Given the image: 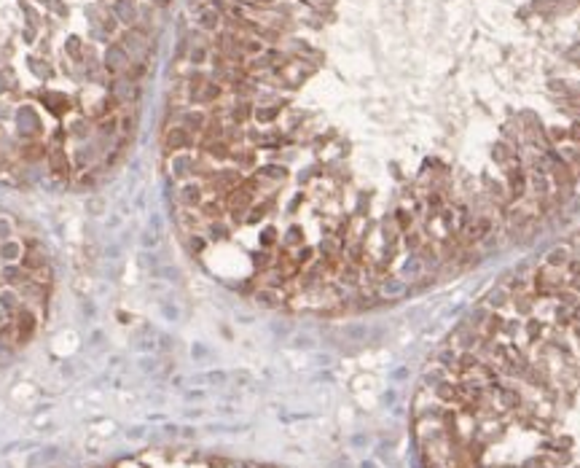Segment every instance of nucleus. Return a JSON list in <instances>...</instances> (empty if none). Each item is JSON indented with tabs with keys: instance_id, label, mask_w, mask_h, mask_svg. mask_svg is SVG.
Wrapping results in <instances>:
<instances>
[{
	"instance_id": "1",
	"label": "nucleus",
	"mask_w": 580,
	"mask_h": 468,
	"mask_svg": "<svg viewBox=\"0 0 580 468\" xmlns=\"http://www.w3.org/2000/svg\"><path fill=\"white\" fill-rule=\"evenodd\" d=\"M503 173H505V188H508V194H510L513 199H521V196L529 194V173H526L521 159L510 162Z\"/></svg>"
},
{
	"instance_id": "2",
	"label": "nucleus",
	"mask_w": 580,
	"mask_h": 468,
	"mask_svg": "<svg viewBox=\"0 0 580 468\" xmlns=\"http://www.w3.org/2000/svg\"><path fill=\"white\" fill-rule=\"evenodd\" d=\"M408 293V285H406V280L400 278H395V275H390V278H381L379 282V296L381 299H400V296H406Z\"/></svg>"
},
{
	"instance_id": "3",
	"label": "nucleus",
	"mask_w": 580,
	"mask_h": 468,
	"mask_svg": "<svg viewBox=\"0 0 580 468\" xmlns=\"http://www.w3.org/2000/svg\"><path fill=\"white\" fill-rule=\"evenodd\" d=\"M510 307L516 309L518 318H529L535 315V307H537V296L532 291H524V293H510Z\"/></svg>"
},
{
	"instance_id": "4",
	"label": "nucleus",
	"mask_w": 580,
	"mask_h": 468,
	"mask_svg": "<svg viewBox=\"0 0 580 468\" xmlns=\"http://www.w3.org/2000/svg\"><path fill=\"white\" fill-rule=\"evenodd\" d=\"M484 304L489 307V309H494V312H500L503 307H508L510 304V291H508L505 285H494L492 291H486V296H484Z\"/></svg>"
},
{
	"instance_id": "5",
	"label": "nucleus",
	"mask_w": 580,
	"mask_h": 468,
	"mask_svg": "<svg viewBox=\"0 0 580 468\" xmlns=\"http://www.w3.org/2000/svg\"><path fill=\"white\" fill-rule=\"evenodd\" d=\"M570 259H572V250L567 245H559V248H551L548 253H545L543 264L545 267H553V269H564L567 264H570Z\"/></svg>"
},
{
	"instance_id": "6",
	"label": "nucleus",
	"mask_w": 580,
	"mask_h": 468,
	"mask_svg": "<svg viewBox=\"0 0 580 468\" xmlns=\"http://www.w3.org/2000/svg\"><path fill=\"white\" fill-rule=\"evenodd\" d=\"M494 312V309H489V307H486L484 304V301H481V304H476V307H473L470 309V315H467V323H465V326H470V328H478V331H481V328H484L486 326V320H489V315Z\"/></svg>"
},
{
	"instance_id": "7",
	"label": "nucleus",
	"mask_w": 580,
	"mask_h": 468,
	"mask_svg": "<svg viewBox=\"0 0 580 468\" xmlns=\"http://www.w3.org/2000/svg\"><path fill=\"white\" fill-rule=\"evenodd\" d=\"M417 256H419V261L425 264V267H440V250L435 242H422V248L417 250Z\"/></svg>"
},
{
	"instance_id": "8",
	"label": "nucleus",
	"mask_w": 580,
	"mask_h": 468,
	"mask_svg": "<svg viewBox=\"0 0 580 468\" xmlns=\"http://www.w3.org/2000/svg\"><path fill=\"white\" fill-rule=\"evenodd\" d=\"M473 229H476V240L481 245L484 240H489V237L494 234V218L492 215H476V218H473Z\"/></svg>"
},
{
	"instance_id": "9",
	"label": "nucleus",
	"mask_w": 580,
	"mask_h": 468,
	"mask_svg": "<svg viewBox=\"0 0 580 468\" xmlns=\"http://www.w3.org/2000/svg\"><path fill=\"white\" fill-rule=\"evenodd\" d=\"M422 275H425V264H422L419 261V256L417 253H411V256H408V259L403 261V267H400V278H422Z\"/></svg>"
},
{
	"instance_id": "10",
	"label": "nucleus",
	"mask_w": 580,
	"mask_h": 468,
	"mask_svg": "<svg viewBox=\"0 0 580 468\" xmlns=\"http://www.w3.org/2000/svg\"><path fill=\"white\" fill-rule=\"evenodd\" d=\"M438 221H440V226H443L446 237L457 234V207L443 205V207H440V213H438Z\"/></svg>"
},
{
	"instance_id": "11",
	"label": "nucleus",
	"mask_w": 580,
	"mask_h": 468,
	"mask_svg": "<svg viewBox=\"0 0 580 468\" xmlns=\"http://www.w3.org/2000/svg\"><path fill=\"white\" fill-rule=\"evenodd\" d=\"M492 159L497 164H503V167H508L510 162H518V154L510 146H505V143H497V146L492 148Z\"/></svg>"
},
{
	"instance_id": "12",
	"label": "nucleus",
	"mask_w": 580,
	"mask_h": 468,
	"mask_svg": "<svg viewBox=\"0 0 580 468\" xmlns=\"http://www.w3.org/2000/svg\"><path fill=\"white\" fill-rule=\"evenodd\" d=\"M524 331H526V337H529V342L535 345V342L543 339V334H545V323L535 318V315H529V318L524 320Z\"/></svg>"
},
{
	"instance_id": "13",
	"label": "nucleus",
	"mask_w": 580,
	"mask_h": 468,
	"mask_svg": "<svg viewBox=\"0 0 580 468\" xmlns=\"http://www.w3.org/2000/svg\"><path fill=\"white\" fill-rule=\"evenodd\" d=\"M481 366V358L473 350H465V353H459V358H457V372H462V374H467V372H473V369H478Z\"/></svg>"
},
{
	"instance_id": "14",
	"label": "nucleus",
	"mask_w": 580,
	"mask_h": 468,
	"mask_svg": "<svg viewBox=\"0 0 580 468\" xmlns=\"http://www.w3.org/2000/svg\"><path fill=\"white\" fill-rule=\"evenodd\" d=\"M83 210H86L91 218H100V215H105V196H102V194L86 196V202H83Z\"/></svg>"
},
{
	"instance_id": "15",
	"label": "nucleus",
	"mask_w": 580,
	"mask_h": 468,
	"mask_svg": "<svg viewBox=\"0 0 580 468\" xmlns=\"http://www.w3.org/2000/svg\"><path fill=\"white\" fill-rule=\"evenodd\" d=\"M255 301H258L261 307H280V293H277L274 288H261V291L255 293Z\"/></svg>"
},
{
	"instance_id": "16",
	"label": "nucleus",
	"mask_w": 580,
	"mask_h": 468,
	"mask_svg": "<svg viewBox=\"0 0 580 468\" xmlns=\"http://www.w3.org/2000/svg\"><path fill=\"white\" fill-rule=\"evenodd\" d=\"M180 199L186 202V205H199L202 202V188L196 186V183H188V186H183V191H180Z\"/></svg>"
},
{
	"instance_id": "17",
	"label": "nucleus",
	"mask_w": 580,
	"mask_h": 468,
	"mask_svg": "<svg viewBox=\"0 0 580 468\" xmlns=\"http://www.w3.org/2000/svg\"><path fill=\"white\" fill-rule=\"evenodd\" d=\"M457 358H459V353H454L451 347H446V350L438 353V364H440V369H446V372H457Z\"/></svg>"
},
{
	"instance_id": "18",
	"label": "nucleus",
	"mask_w": 580,
	"mask_h": 468,
	"mask_svg": "<svg viewBox=\"0 0 580 468\" xmlns=\"http://www.w3.org/2000/svg\"><path fill=\"white\" fill-rule=\"evenodd\" d=\"M500 398H503V404H505V409H516L518 404H521V395H518V390H513V387H500Z\"/></svg>"
},
{
	"instance_id": "19",
	"label": "nucleus",
	"mask_w": 580,
	"mask_h": 468,
	"mask_svg": "<svg viewBox=\"0 0 580 468\" xmlns=\"http://www.w3.org/2000/svg\"><path fill=\"white\" fill-rule=\"evenodd\" d=\"M553 299H556L562 307H570V309H575V304L580 301V296H578L575 291H572V288H562V291H556V296H553Z\"/></svg>"
},
{
	"instance_id": "20",
	"label": "nucleus",
	"mask_w": 580,
	"mask_h": 468,
	"mask_svg": "<svg viewBox=\"0 0 580 468\" xmlns=\"http://www.w3.org/2000/svg\"><path fill=\"white\" fill-rule=\"evenodd\" d=\"M344 334H347L349 342H362L368 337V326H362V323H349V326L344 328Z\"/></svg>"
},
{
	"instance_id": "21",
	"label": "nucleus",
	"mask_w": 580,
	"mask_h": 468,
	"mask_svg": "<svg viewBox=\"0 0 580 468\" xmlns=\"http://www.w3.org/2000/svg\"><path fill=\"white\" fill-rule=\"evenodd\" d=\"M403 242H406V248L411 250V253H417V250L422 248V242H425V237H422V232H403Z\"/></svg>"
},
{
	"instance_id": "22",
	"label": "nucleus",
	"mask_w": 580,
	"mask_h": 468,
	"mask_svg": "<svg viewBox=\"0 0 580 468\" xmlns=\"http://www.w3.org/2000/svg\"><path fill=\"white\" fill-rule=\"evenodd\" d=\"M167 143H169L172 148H183V146H188V132H186V129H180V127L172 129V132H169V137H167Z\"/></svg>"
},
{
	"instance_id": "23",
	"label": "nucleus",
	"mask_w": 580,
	"mask_h": 468,
	"mask_svg": "<svg viewBox=\"0 0 580 468\" xmlns=\"http://www.w3.org/2000/svg\"><path fill=\"white\" fill-rule=\"evenodd\" d=\"M553 320H556V326H570V323H575V318H572V309H570V307H562V304L553 309Z\"/></svg>"
},
{
	"instance_id": "24",
	"label": "nucleus",
	"mask_w": 580,
	"mask_h": 468,
	"mask_svg": "<svg viewBox=\"0 0 580 468\" xmlns=\"http://www.w3.org/2000/svg\"><path fill=\"white\" fill-rule=\"evenodd\" d=\"M518 331H521V323H518L516 318H505V320H503V331H500V334H505V337L516 339Z\"/></svg>"
},
{
	"instance_id": "25",
	"label": "nucleus",
	"mask_w": 580,
	"mask_h": 468,
	"mask_svg": "<svg viewBox=\"0 0 580 468\" xmlns=\"http://www.w3.org/2000/svg\"><path fill=\"white\" fill-rule=\"evenodd\" d=\"M159 240H161V237L156 234V232H150V229H145V232L140 234V245H143V248H148V250L159 245Z\"/></svg>"
},
{
	"instance_id": "26",
	"label": "nucleus",
	"mask_w": 580,
	"mask_h": 468,
	"mask_svg": "<svg viewBox=\"0 0 580 468\" xmlns=\"http://www.w3.org/2000/svg\"><path fill=\"white\" fill-rule=\"evenodd\" d=\"M395 223H398L400 232H408V229H411V213H406V210H398V213H395Z\"/></svg>"
},
{
	"instance_id": "27",
	"label": "nucleus",
	"mask_w": 580,
	"mask_h": 468,
	"mask_svg": "<svg viewBox=\"0 0 580 468\" xmlns=\"http://www.w3.org/2000/svg\"><path fill=\"white\" fill-rule=\"evenodd\" d=\"M137 369H140V372H145V374H153L156 369H159V364H156L153 355H148V358H140V361H137Z\"/></svg>"
},
{
	"instance_id": "28",
	"label": "nucleus",
	"mask_w": 580,
	"mask_h": 468,
	"mask_svg": "<svg viewBox=\"0 0 580 468\" xmlns=\"http://www.w3.org/2000/svg\"><path fill=\"white\" fill-rule=\"evenodd\" d=\"M210 154H213L215 159H228V156H231V151H228L226 143H213V146H210Z\"/></svg>"
},
{
	"instance_id": "29",
	"label": "nucleus",
	"mask_w": 580,
	"mask_h": 468,
	"mask_svg": "<svg viewBox=\"0 0 580 468\" xmlns=\"http://www.w3.org/2000/svg\"><path fill=\"white\" fill-rule=\"evenodd\" d=\"M210 237H213V240H226V237H228V226H226V223H210Z\"/></svg>"
},
{
	"instance_id": "30",
	"label": "nucleus",
	"mask_w": 580,
	"mask_h": 468,
	"mask_svg": "<svg viewBox=\"0 0 580 468\" xmlns=\"http://www.w3.org/2000/svg\"><path fill=\"white\" fill-rule=\"evenodd\" d=\"M564 272H567V278H580V256L572 253V259H570V264L564 267Z\"/></svg>"
},
{
	"instance_id": "31",
	"label": "nucleus",
	"mask_w": 580,
	"mask_h": 468,
	"mask_svg": "<svg viewBox=\"0 0 580 468\" xmlns=\"http://www.w3.org/2000/svg\"><path fill=\"white\" fill-rule=\"evenodd\" d=\"M161 315H164V318H169L172 323L180 320V309H177L175 304H169V301H164V304H161Z\"/></svg>"
},
{
	"instance_id": "32",
	"label": "nucleus",
	"mask_w": 580,
	"mask_h": 468,
	"mask_svg": "<svg viewBox=\"0 0 580 468\" xmlns=\"http://www.w3.org/2000/svg\"><path fill=\"white\" fill-rule=\"evenodd\" d=\"M341 280H344L347 285H355V282H358V267H355V264L344 267V272H341Z\"/></svg>"
},
{
	"instance_id": "33",
	"label": "nucleus",
	"mask_w": 580,
	"mask_h": 468,
	"mask_svg": "<svg viewBox=\"0 0 580 468\" xmlns=\"http://www.w3.org/2000/svg\"><path fill=\"white\" fill-rule=\"evenodd\" d=\"M320 250L328 256V259H333V256H339V242H333V240H322V242H320Z\"/></svg>"
},
{
	"instance_id": "34",
	"label": "nucleus",
	"mask_w": 580,
	"mask_h": 468,
	"mask_svg": "<svg viewBox=\"0 0 580 468\" xmlns=\"http://www.w3.org/2000/svg\"><path fill=\"white\" fill-rule=\"evenodd\" d=\"M102 256H105L108 261H116L118 256H121V245H118V242H110V245H105V248H102Z\"/></svg>"
},
{
	"instance_id": "35",
	"label": "nucleus",
	"mask_w": 580,
	"mask_h": 468,
	"mask_svg": "<svg viewBox=\"0 0 580 468\" xmlns=\"http://www.w3.org/2000/svg\"><path fill=\"white\" fill-rule=\"evenodd\" d=\"M218 16L215 11H207V14H202V27H207V30H215L218 27Z\"/></svg>"
},
{
	"instance_id": "36",
	"label": "nucleus",
	"mask_w": 580,
	"mask_h": 468,
	"mask_svg": "<svg viewBox=\"0 0 580 468\" xmlns=\"http://www.w3.org/2000/svg\"><path fill=\"white\" fill-rule=\"evenodd\" d=\"M159 275L164 280H169V282H177L180 280V269H175V267H164V269H159Z\"/></svg>"
},
{
	"instance_id": "37",
	"label": "nucleus",
	"mask_w": 580,
	"mask_h": 468,
	"mask_svg": "<svg viewBox=\"0 0 580 468\" xmlns=\"http://www.w3.org/2000/svg\"><path fill=\"white\" fill-rule=\"evenodd\" d=\"M263 215H266V207H263V205H255L253 210H250V215H247L245 221H247V223H258Z\"/></svg>"
},
{
	"instance_id": "38",
	"label": "nucleus",
	"mask_w": 580,
	"mask_h": 468,
	"mask_svg": "<svg viewBox=\"0 0 580 468\" xmlns=\"http://www.w3.org/2000/svg\"><path fill=\"white\" fill-rule=\"evenodd\" d=\"M218 181H220L223 186H231V183H236V181H239V175H236L234 170H223V173L218 175Z\"/></svg>"
},
{
	"instance_id": "39",
	"label": "nucleus",
	"mask_w": 580,
	"mask_h": 468,
	"mask_svg": "<svg viewBox=\"0 0 580 468\" xmlns=\"http://www.w3.org/2000/svg\"><path fill=\"white\" fill-rule=\"evenodd\" d=\"M293 347H314V339H312V337H304V334H298V337H293Z\"/></svg>"
},
{
	"instance_id": "40",
	"label": "nucleus",
	"mask_w": 580,
	"mask_h": 468,
	"mask_svg": "<svg viewBox=\"0 0 580 468\" xmlns=\"http://www.w3.org/2000/svg\"><path fill=\"white\" fill-rule=\"evenodd\" d=\"M304 237H301V226H290V232H288V245H295V242H301Z\"/></svg>"
},
{
	"instance_id": "41",
	"label": "nucleus",
	"mask_w": 580,
	"mask_h": 468,
	"mask_svg": "<svg viewBox=\"0 0 580 468\" xmlns=\"http://www.w3.org/2000/svg\"><path fill=\"white\" fill-rule=\"evenodd\" d=\"M263 175H269V178H285L288 170L285 167H263Z\"/></svg>"
},
{
	"instance_id": "42",
	"label": "nucleus",
	"mask_w": 580,
	"mask_h": 468,
	"mask_svg": "<svg viewBox=\"0 0 580 468\" xmlns=\"http://www.w3.org/2000/svg\"><path fill=\"white\" fill-rule=\"evenodd\" d=\"M277 240V229H263V237H261V245H272V242Z\"/></svg>"
},
{
	"instance_id": "43",
	"label": "nucleus",
	"mask_w": 580,
	"mask_h": 468,
	"mask_svg": "<svg viewBox=\"0 0 580 468\" xmlns=\"http://www.w3.org/2000/svg\"><path fill=\"white\" fill-rule=\"evenodd\" d=\"M150 232H156L161 237V215L159 213H150Z\"/></svg>"
},
{
	"instance_id": "44",
	"label": "nucleus",
	"mask_w": 580,
	"mask_h": 468,
	"mask_svg": "<svg viewBox=\"0 0 580 468\" xmlns=\"http://www.w3.org/2000/svg\"><path fill=\"white\" fill-rule=\"evenodd\" d=\"M140 261L145 264V267H156V264H159V259H156V253H153V250H145Z\"/></svg>"
},
{
	"instance_id": "45",
	"label": "nucleus",
	"mask_w": 580,
	"mask_h": 468,
	"mask_svg": "<svg viewBox=\"0 0 580 468\" xmlns=\"http://www.w3.org/2000/svg\"><path fill=\"white\" fill-rule=\"evenodd\" d=\"M143 436H145V428H143V425L129 428V431H127V439H132V441H137V439H143Z\"/></svg>"
},
{
	"instance_id": "46",
	"label": "nucleus",
	"mask_w": 580,
	"mask_h": 468,
	"mask_svg": "<svg viewBox=\"0 0 580 468\" xmlns=\"http://www.w3.org/2000/svg\"><path fill=\"white\" fill-rule=\"evenodd\" d=\"M312 253H314L312 248H301V250H298V256H295V261H298V264H306L309 259H312Z\"/></svg>"
},
{
	"instance_id": "47",
	"label": "nucleus",
	"mask_w": 580,
	"mask_h": 468,
	"mask_svg": "<svg viewBox=\"0 0 580 468\" xmlns=\"http://www.w3.org/2000/svg\"><path fill=\"white\" fill-rule=\"evenodd\" d=\"M274 116H277V110H274V108H263V110H258V121H272Z\"/></svg>"
},
{
	"instance_id": "48",
	"label": "nucleus",
	"mask_w": 580,
	"mask_h": 468,
	"mask_svg": "<svg viewBox=\"0 0 580 468\" xmlns=\"http://www.w3.org/2000/svg\"><path fill=\"white\" fill-rule=\"evenodd\" d=\"M253 261L258 264V267H266V264H269V253H263V250H261V253H253Z\"/></svg>"
},
{
	"instance_id": "49",
	"label": "nucleus",
	"mask_w": 580,
	"mask_h": 468,
	"mask_svg": "<svg viewBox=\"0 0 580 468\" xmlns=\"http://www.w3.org/2000/svg\"><path fill=\"white\" fill-rule=\"evenodd\" d=\"M567 132H570V140H580V124H572V127L570 129H567Z\"/></svg>"
},
{
	"instance_id": "50",
	"label": "nucleus",
	"mask_w": 580,
	"mask_h": 468,
	"mask_svg": "<svg viewBox=\"0 0 580 468\" xmlns=\"http://www.w3.org/2000/svg\"><path fill=\"white\" fill-rule=\"evenodd\" d=\"M567 288H572V291L580 296V278H570V280H567Z\"/></svg>"
},
{
	"instance_id": "51",
	"label": "nucleus",
	"mask_w": 580,
	"mask_h": 468,
	"mask_svg": "<svg viewBox=\"0 0 580 468\" xmlns=\"http://www.w3.org/2000/svg\"><path fill=\"white\" fill-rule=\"evenodd\" d=\"M118 223H121V215H110V218L105 221V226H108V229H116Z\"/></svg>"
},
{
	"instance_id": "52",
	"label": "nucleus",
	"mask_w": 580,
	"mask_h": 468,
	"mask_svg": "<svg viewBox=\"0 0 580 468\" xmlns=\"http://www.w3.org/2000/svg\"><path fill=\"white\" fill-rule=\"evenodd\" d=\"M191 248H194V250H202V248H204V240L194 234V237H191Z\"/></svg>"
},
{
	"instance_id": "53",
	"label": "nucleus",
	"mask_w": 580,
	"mask_h": 468,
	"mask_svg": "<svg viewBox=\"0 0 580 468\" xmlns=\"http://www.w3.org/2000/svg\"><path fill=\"white\" fill-rule=\"evenodd\" d=\"M191 353H194V358H202V355L207 353V350H204L202 345H194V350H191Z\"/></svg>"
},
{
	"instance_id": "54",
	"label": "nucleus",
	"mask_w": 580,
	"mask_h": 468,
	"mask_svg": "<svg viewBox=\"0 0 580 468\" xmlns=\"http://www.w3.org/2000/svg\"><path fill=\"white\" fill-rule=\"evenodd\" d=\"M137 350H153V342H150V339H145L143 345H137Z\"/></svg>"
},
{
	"instance_id": "55",
	"label": "nucleus",
	"mask_w": 580,
	"mask_h": 468,
	"mask_svg": "<svg viewBox=\"0 0 580 468\" xmlns=\"http://www.w3.org/2000/svg\"><path fill=\"white\" fill-rule=\"evenodd\" d=\"M572 318H575V323H580V301L575 304V309H572Z\"/></svg>"
},
{
	"instance_id": "56",
	"label": "nucleus",
	"mask_w": 580,
	"mask_h": 468,
	"mask_svg": "<svg viewBox=\"0 0 580 468\" xmlns=\"http://www.w3.org/2000/svg\"><path fill=\"white\" fill-rule=\"evenodd\" d=\"M578 188H580V173H578Z\"/></svg>"
},
{
	"instance_id": "57",
	"label": "nucleus",
	"mask_w": 580,
	"mask_h": 468,
	"mask_svg": "<svg viewBox=\"0 0 580 468\" xmlns=\"http://www.w3.org/2000/svg\"><path fill=\"white\" fill-rule=\"evenodd\" d=\"M578 240H580V237H578Z\"/></svg>"
}]
</instances>
